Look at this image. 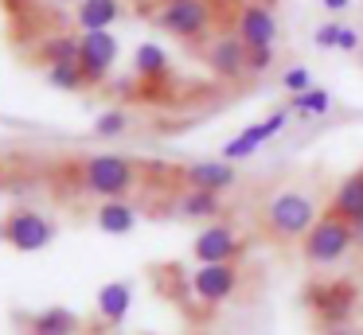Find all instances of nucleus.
Masks as SVG:
<instances>
[{"label":"nucleus","mask_w":363,"mask_h":335,"mask_svg":"<svg viewBox=\"0 0 363 335\" xmlns=\"http://www.w3.org/2000/svg\"><path fill=\"white\" fill-rule=\"evenodd\" d=\"M40 59L48 67H55V62H79V35H48L40 43Z\"/></svg>","instance_id":"aec40b11"},{"label":"nucleus","mask_w":363,"mask_h":335,"mask_svg":"<svg viewBox=\"0 0 363 335\" xmlns=\"http://www.w3.org/2000/svg\"><path fill=\"white\" fill-rule=\"evenodd\" d=\"M332 215H340L344 222H359L363 218V171H352L347 179H340L336 195H332Z\"/></svg>","instance_id":"4468645a"},{"label":"nucleus","mask_w":363,"mask_h":335,"mask_svg":"<svg viewBox=\"0 0 363 335\" xmlns=\"http://www.w3.org/2000/svg\"><path fill=\"white\" fill-rule=\"evenodd\" d=\"M281 90L289 93V98H297V93L313 90V74H308L305 67H289V70L281 74Z\"/></svg>","instance_id":"393cba45"},{"label":"nucleus","mask_w":363,"mask_h":335,"mask_svg":"<svg viewBox=\"0 0 363 335\" xmlns=\"http://www.w3.org/2000/svg\"><path fill=\"white\" fill-rule=\"evenodd\" d=\"M352 230H355V246H363V218H359V222L352 226Z\"/></svg>","instance_id":"c756f323"},{"label":"nucleus","mask_w":363,"mask_h":335,"mask_svg":"<svg viewBox=\"0 0 363 335\" xmlns=\"http://www.w3.org/2000/svg\"><path fill=\"white\" fill-rule=\"evenodd\" d=\"M121 12H125L121 0H79L74 4V23H79V31H113Z\"/></svg>","instance_id":"ddd939ff"},{"label":"nucleus","mask_w":363,"mask_h":335,"mask_svg":"<svg viewBox=\"0 0 363 335\" xmlns=\"http://www.w3.org/2000/svg\"><path fill=\"white\" fill-rule=\"evenodd\" d=\"M266 144V137H262V129L258 125H250V129H242L238 137H230L227 144L219 148V160H227V164H238V160H250L258 148Z\"/></svg>","instance_id":"a211bd4d"},{"label":"nucleus","mask_w":363,"mask_h":335,"mask_svg":"<svg viewBox=\"0 0 363 335\" xmlns=\"http://www.w3.org/2000/svg\"><path fill=\"white\" fill-rule=\"evenodd\" d=\"M340 31H344V23H336V20H328V23H320V28L313 31V43L316 47H340Z\"/></svg>","instance_id":"bb28decb"},{"label":"nucleus","mask_w":363,"mask_h":335,"mask_svg":"<svg viewBox=\"0 0 363 335\" xmlns=\"http://www.w3.org/2000/svg\"><path fill=\"white\" fill-rule=\"evenodd\" d=\"M184 183L199 187V191L223 195L238 183V176H235V164H227V160H199V164H188V168H184Z\"/></svg>","instance_id":"9b49d317"},{"label":"nucleus","mask_w":363,"mask_h":335,"mask_svg":"<svg viewBox=\"0 0 363 335\" xmlns=\"http://www.w3.org/2000/svg\"><path fill=\"white\" fill-rule=\"evenodd\" d=\"M277 28H281V23H277V12L269 4H262V0H250L235 20V35L242 39L246 47H274Z\"/></svg>","instance_id":"6e6552de"},{"label":"nucleus","mask_w":363,"mask_h":335,"mask_svg":"<svg viewBox=\"0 0 363 335\" xmlns=\"http://www.w3.org/2000/svg\"><path fill=\"white\" fill-rule=\"evenodd\" d=\"M347 4H352V0H320V8H328V12H344Z\"/></svg>","instance_id":"c85d7f7f"},{"label":"nucleus","mask_w":363,"mask_h":335,"mask_svg":"<svg viewBox=\"0 0 363 335\" xmlns=\"http://www.w3.org/2000/svg\"><path fill=\"white\" fill-rule=\"evenodd\" d=\"M316 218H320V207L305 191H281L266 203V230L285 242H301L316 226Z\"/></svg>","instance_id":"f257e3e1"},{"label":"nucleus","mask_w":363,"mask_h":335,"mask_svg":"<svg viewBox=\"0 0 363 335\" xmlns=\"http://www.w3.org/2000/svg\"><path fill=\"white\" fill-rule=\"evenodd\" d=\"M274 62H277V51H274V47H250V51H246V74L262 78L269 67H274Z\"/></svg>","instance_id":"5701e85b"},{"label":"nucleus","mask_w":363,"mask_h":335,"mask_svg":"<svg viewBox=\"0 0 363 335\" xmlns=\"http://www.w3.org/2000/svg\"><path fill=\"white\" fill-rule=\"evenodd\" d=\"M324 335H352V331H347V327H328Z\"/></svg>","instance_id":"7c9ffc66"},{"label":"nucleus","mask_w":363,"mask_h":335,"mask_svg":"<svg viewBox=\"0 0 363 335\" xmlns=\"http://www.w3.org/2000/svg\"><path fill=\"white\" fill-rule=\"evenodd\" d=\"M125 125H129L125 109H106V113L94 121V132L98 137H118V132H125Z\"/></svg>","instance_id":"b1692460"},{"label":"nucleus","mask_w":363,"mask_h":335,"mask_svg":"<svg viewBox=\"0 0 363 335\" xmlns=\"http://www.w3.org/2000/svg\"><path fill=\"white\" fill-rule=\"evenodd\" d=\"M355 47H359V35L352 28H344L340 31V51H355Z\"/></svg>","instance_id":"cd10ccee"},{"label":"nucleus","mask_w":363,"mask_h":335,"mask_svg":"<svg viewBox=\"0 0 363 335\" xmlns=\"http://www.w3.org/2000/svg\"><path fill=\"white\" fill-rule=\"evenodd\" d=\"M129 304H133V288H129V280H106L102 288H98L94 296V312L102 324L118 327L121 319L129 316Z\"/></svg>","instance_id":"f8f14e48"},{"label":"nucleus","mask_w":363,"mask_h":335,"mask_svg":"<svg viewBox=\"0 0 363 335\" xmlns=\"http://www.w3.org/2000/svg\"><path fill=\"white\" fill-rule=\"evenodd\" d=\"M79 179H82V191L98 195V199H121L129 187L137 183V171L125 156H86L79 164Z\"/></svg>","instance_id":"7ed1b4c3"},{"label":"nucleus","mask_w":363,"mask_h":335,"mask_svg":"<svg viewBox=\"0 0 363 335\" xmlns=\"http://www.w3.org/2000/svg\"><path fill=\"white\" fill-rule=\"evenodd\" d=\"M289 117H293V109L289 106H281V109H274V113L266 117V121H258V129H262V137L266 140H274L277 132L285 129V125H289Z\"/></svg>","instance_id":"a878e982"},{"label":"nucleus","mask_w":363,"mask_h":335,"mask_svg":"<svg viewBox=\"0 0 363 335\" xmlns=\"http://www.w3.org/2000/svg\"><path fill=\"white\" fill-rule=\"evenodd\" d=\"M94 222H98V230H106V234H129L137 226V210L129 207L125 199H102L94 210Z\"/></svg>","instance_id":"2eb2a0df"},{"label":"nucleus","mask_w":363,"mask_h":335,"mask_svg":"<svg viewBox=\"0 0 363 335\" xmlns=\"http://www.w3.org/2000/svg\"><path fill=\"white\" fill-rule=\"evenodd\" d=\"M246 249V242L238 238L235 226H203V230L196 234V242H191V257H196V265H223V261H238Z\"/></svg>","instance_id":"0eeeda50"},{"label":"nucleus","mask_w":363,"mask_h":335,"mask_svg":"<svg viewBox=\"0 0 363 335\" xmlns=\"http://www.w3.org/2000/svg\"><path fill=\"white\" fill-rule=\"evenodd\" d=\"M352 246H355V230H352V222H344V218L332 215V210L316 218V226L305 234V238H301V254H305V261L313 265V269L336 265Z\"/></svg>","instance_id":"f03ea898"},{"label":"nucleus","mask_w":363,"mask_h":335,"mask_svg":"<svg viewBox=\"0 0 363 335\" xmlns=\"http://www.w3.org/2000/svg\"><path fill=\"white\" fill-rule=\"evenodd\" d=\"M118 55H121V47H118L113 31H82L79 35V67H82L90 86L102 82L118 67Z\"/></svg>","instance_id":"423d86ee"},{"label":"nucleus","mask_w":363,"mask_h":335,"mask_svg":"<svg viewBox=\"0 0 363 335\" xmlns=\"http://www.w3.org/2000/svg\"><path fill=\"white\" fill-rule=\"evenodd\" d=\"M0 242H4V230H0Z\"/></svg>","instance_id":"473e14b6"},{"label":"nucleus","mask_w":363,"mask_h":335,"mask_svg":"<svg viewBox=\"0 0 363 335\" xmlns=\"http://www.w3.org/2000/svg\"><path fill=\"white\" fill-rule=\"evenodd\" d=\"M223 210L219 195L215 191H199V187H188V191L180 195V215L184 218H215Z\"/></svg>","instance_id":"6ab92c4d"},{"label":"nucleus","mask_w":363,"mask_h":335,"mask_svg":"<svg viewBox=\"0 0 363 335\" xmlns=\"http://www.w3.org/2000/svg\"><path fill=\"white\" fill-rule=\"evenodd\" d=\"M48 82L59 86V90H86L90 86L79 62H55V67H48Z\"/></svg>","instance_id":"4be33fe9"},{"label":"nucleus","mask_w":363,"mask_h":335,"mask_svg":"<svg viewBox=\"0 0 363 335\" xmlns=\"http://www.w3.org/2000/svg\"><path fill=\"white\" fill-rule=\"evenodd\" d=\"M168 70H172V59H168V51L164 47H157V43H145V47H137V55H133V74L137 78H164Z\"/></svg>","instance_id":"f3484780"},{"label":"nucleus","mask_w":363,"mask_h":335,"mask_svg":"<svg viewBox=\"0 0 363 335\" xmlns=\"http://www.w3.org/2000/svg\"><path fill=\"white\" fill-rule=\"evenodd\" d=\"M152 20H157V28L164 31V35L191 43V39H199L211 28L215 8H211V0H160Z\"/></svg>","instance_id":"20e7f679"},{"label":"nucleus","mask_w":363,"mask_h":335,"mask_svg":"<svg viewBox=\"0 0 363 335\" xmlns=\"http://www.w3.org/2000/svg\"><path fill=\"white\" fill-rule=\"evenodd\" d=\"M28 335H79V316L67 308H48L28 319Z\"/></svg>","instance_id":"dca6fc26"},{"label":"nucleus","mask_w":363,"mask_h":335,"mask_svg":"<svg viewBox=\"0 0 363 335\" xmlns=\"http://www.w3.org/2000/svg\"><path fill=\"white\" fill-rule=\"evenodd\" d=\"M246 51H250V47H246L235 31H223V35H215L211 43H207L203 62L219 78H242L246 74Z\"/></svg>","instance_id":"1a4fd4ad"},{"label":"nucleus","mask_w":363,"mask_h":335,"mask_svg":"<svg viewBox=\"0 0 363 335\" xmlns=\"http://www.w3.org/2000/svg\"><path fill=\"white\" fill-rule=\"evenodd\" d=\"M289 109L297 117H324L332 109V93L324 90V86H313V90H305V93H297V98H289Z\"/></svg>","instance_id":"412c9836"},{"label":"nucleus","mask_w":363,"mask_h":335,"mask_svg":"<svg viewBox=\"0 0 363 335\" xmlns=\"http://www.w3.org/2000/svg\"><path fill=\"white\" fill-rule=\"evenodd\" d=\"M4 4H12V8H24V4H28V0H4Z\"/></svg>","instance_id":"2f4dec72"},{"label":"nucleus","mask_w":363,"mask_h":335,"mask_svg":"<svg viewBox=\"0 0 363 335\" xmlns=\"http://www.w3.org/2000/svg\"><path fill=\"white\" fill-rule=\"evenodd\" d=\"M238 288V265L235 261H223V265H199L191 273V293L207 304H219L227 296H235Z\"/></svg>","instance_id":"9d476101"},{"label":"nucleus","mask_w":363,"mask_h":335,"mask_svg":"<svg viewBox=\"0 0 363 335\" xmlns=\"http://www.w3.org/2000/svg\"><path fill=\"white\" fill-rule=\"evenodd\" d=\"M0 230H4V242H9L12 249L35 254V249H48L51 242H55L59 226L51 222L48 215L32 210V207H16V210H9V215L0 218Z\"/></svg>","instance_id":"39448f33"}]
</instances>
